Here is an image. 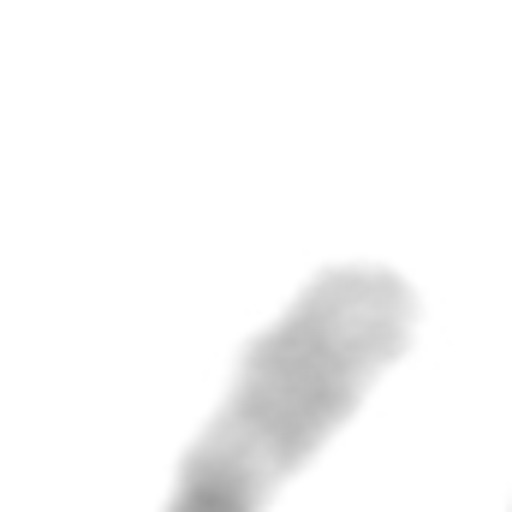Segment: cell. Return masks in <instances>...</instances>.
I'll list each match as a JSON object with an SVG mask.
<instances>
[{"label": "cell", "mask_w": 512, "mask_h": 512, "mask_svg": "<svg viewBox=\"0 0 512 512\" xmlns=\"http://www.w3.org/2000/svg\"><path fill=\"white\" fill-rule=\"evenodd\" d=\"M417 334V292L399 268L334 262L239 352L215 417L179 459L161 512H268L328 447Z\"/></svg>", "instance_id": "obj_1"}]
</instances>
